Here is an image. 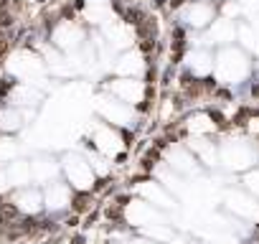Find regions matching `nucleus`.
I'll use <instances>...</instances> for the list:
<instances>
[{
  "label": "nucleus",
  "mask_w": 259,
  "mask_h": 244,
  "mask_svg": "<svg viewBox=\"0 0 259 244\" xmlns=\"http://www.w3.org/2000/svg\"><path fill=\"white\" fill-rule=\"evenodd\" d=\"M127 216H130V221L133 224H138V226H148V224H163V219L153 211V209H148L143 201H138V204H133L127 209Z\"/></svg>",
  "instance_id": "6e6552de"
},
{
  "label": "nucleus",
  "mask_w": 259,
  "mask_h": 244,
  "mask_svg": "<svg viewBox=\"0 0 259 244\" xmlns=\"http://www.w3.org/2000/svg\"><path fill=\"white\" fill-rule=\"evenodd\" d=\"M16 153V145L11 140H0V160H8Z\"/></svg>",
  "instance_id": "a878e982"
},
{
  "label": "nucleus",
  "mask_w": 259,
  "mask_h": 244,
  "mask_svg": "<svg viewBox=\"0 0 259 244\" xmlns=\"http://www.w3.org/2000/svg\"><path fill=\"white\" fill-rule=\"evenodd\" d=\"M226 204L234 214L244 216V219H251V221H259V204L244 193H229L226 196Z\"/></svg>",
  "instance_id": "423d86ee"
},
{
  "label": "nucleus",
  "mask_w": 259,
  "mask_h": 244,
  "mask_svg": "<svg viewBox=\"0 0 259 244\" xmlns=\"http://www.w3.org/2000/svg\"><path fill=\"white\" fill-rule=\"evenodd\" d=\"M251 150L244 145V143H226L224 150H221V160L229 166V168H246L251 163Z\"/></svg>",
  "instance_id": "39448f33"
},
{
  "label": "nucleus",
  "mask_w": 259,
  "mask_h": 244,
  "mask_svg": "<svg viewBox=\"0 0 259 244\" xmlns=\"http://www.w3.org/2000/svg\"><path fill=\"white\" fill-rule=\"evenodd\" d=\"M56 171H59V166L54 160H49V158H38L36 163H31V173L38 181H49L51 176H56Z\"/></svg>",
  "instance_id": "a211bd4d"
},
{
  "label": "nucleus",
  "mask_w": 259,
  "mask_h": 244,
  "mask_svg": "<svg viewBox=\"0 0 259 244\" xmlns=\"http://www.w3.org/2000/svg\"><path fill=\"white\" fill-rule=\"evenodd\" d=\"M181 18L193 26V28H206L211 21H213V8L208 3H188L183 11H181Z\"/></svg>",
  "instance_id": "20e7f679"
},
{
  "label": "nucleus",
  "mask_w": 259,
  "mask_h": 244,
  "mask_svg": "<svg viewBox=\"0 0 259 244\" xmlns=\"http://www.w3.org/2000/svg\"><path fill=\"white\" fill-rule=\"evenodd\" d=\"M13 99H16V104H36L38 102V92H33L28 87H18L13 92Z\"/></svg>",
  "instance_id": "4be33fe9"
},
{
  "label": "nucleus",
  "mask_w": 259,
  "mask_h": 244,
  "mask_svg": "<svg viewBox=\"0 0 259 244\" xmlns=\"http://www.w3.org/2000/svg\"><path fill=\"white\" fill-rule=\"evenodd\" d=\"M186 64L193 74H208L213 69V56L208 51H193V54H188Z\"/></svg>",
  "instance_id": "9d476101"
},
{
  "label": "nucleus",
  "mask_w": 259,
  "mask_h": 244,
  "mask_svg": "<svg viewBox=\"0 0 259 244\" xmlns=\"http://www.w3.org/2000/svg\"><path fill=\"white\" fill-rule=\"evenodd\" d=\"M79 41H81V31L74 28V26H61V28L56 31V44H59L61 49H76Z\"/></svg>",
  "instance_id": "4468645a"
},
{
  "label": "nucleus",
  "mask_w": 259,
  "mask_h": 244,
  "mask_svg": "<svg viewBox=\"0 0 259 244\" xmlns=\"http://www.w3.org/2000/svg\"><path fill=\"white\" fill-rule=\"evenodd\" d=\"M234 36H236V28H234V23L229 18L213 21V26L208 31V41L211 44H229V41H234Z\"/></svg>",
  "instance_id": "1a4fd4ad"
},
{
  "label": "nucleus",
  "mask_w": 259,
  "mask_h": 244,
  "mask_svg": "<svg viewBox=\"0 0 259 244\" xmlns=\"http://www.w3.org/2000/svg\"><path fill=\"white\" fill-rule=\"evenodd\" d=\"M193 244H201V241H193Z\"/></svg>",
  "instance_id": "7c9ffc66"
},
{
  "label": "nucleus",
  "mask_w": 259,
  "mask_h": 244,
  "mask_svg": "<svg viewBox=\"0 0 259 244\" xmlns=\"http://www.w3.org/2000/svg\"><path fill=\"white\" fill-rule=\"evenodd\" d=\"M94 143H97V148H99L104 155H117V153L122 150V140H119V135L112 133V130L104 128V125H99V128L94 130Z\"/></svg>",
  "instance_id": "0eeeda50"
},
{
  "label": "nucleus",
  "mask_w": 259,
  "mask_h": 244,
  "mask_svg": "<svg viewBox=\"0 0 259 244\" xmlns=\"http://www.w3.org/2000/svg\"><path fill=\"white\" fill-rule=\"evenodd\" d=\"M11 186V181H8V173L6 171H0V191H6Z\"/></svg>",
  "instance_id": "cd10ccee"
},
{
  "label": "nucleus",
  "mask_w": 259,
  "mask_h": 244,
  "mask_svg": "<svg viewBox=\"0 0 259 244\" xmlns=\"http://www.w3.org/2000/svg\"><path fill=\"white\" fill-rule=\"evenodd\" d=\"M117 71H119V74H140V71H143V59H140V54H135V51L124 54V56L119 59V64H117Z\"/></svg>",
  "instance_id": "6ab92c4d"
},
{
  "label": "nucleus",
  "mask_w": 259,
  "mask_h": 244,
  "mask_svg": "<svg viewBox=\"0 0 259 244\" xmlns=\"http://www.w3.org/2000/svg\"><path fill=\"white\" fill-rule=\"evenodd\" d=\"M16 204L26 214H38L41 211V193L38 191H23V193L16 196Z\"/></svg>",
  "instance_id": "2eb2a0df"
},
{
  "label": "nucleus",
  "mask_w": 259,
  "mask_h": 244,
  "mask_svg": "<svg viewBox=\"0 0 259 244\" xmlns=\"http://www.w3.org/2000/svg\"><path fill=\"white\" fill-rule=\"evenodd\" d=\"M254 28H256V36H259V18H256V23H254Z\"/></svg>",
  "instance_id": "c756f323"
},
{
  "label": "nucleus",
  "mask_w": 259,
  "mask_h": 244,
  "mask_svg": "<svg viewBox=\"0 0 259 244\" xmlns=\"http://www.w3.org/2000/svg\"><path fill=\"white\" fill-rule=\"evenodd\" d=\"M244 183H246V188H249V191H254V193L259 196V171L249 173V176L244 178Z\"/></svg>",
  "instance_id": "bb28decb"
},
{
  "label": "nucleus",
  "mask_w": 259,
  "mask_h": 244,
  "mask_svg": "<svg viewBox=\"0 0 259 244\" xmlns=\"http://www.w3.org/2000/svg\"><path fill=\"white\" fill-rule=\"evenodd\" d=\"M239 36H241V44L246 46V49H251V51H259V36L251 31V26H241L239 28Z\"/></svg>",
  "instance_id": "5701e85b"
},
{
  "label": "nucleus",
  "mask_w": 259,
  "mask_h": 244,
  "mask_svg": "<svg viewBox=\"0 0 259 244\" xmlns=\"http://www.w3.org/2000/svg\"><path fill=\"white\" fill-rule=\"evenodd\" d=\"M140 193L145 196V198H150V201H155V204H160V206H173V201H170V196L158 186V183H143L140 186Z\"/></svg>",
  "instance_id": "dca6fc26"
},
{
  "label": "nucleus",
  "mask_w": 259,
  "mask_h": 244,
  "mask_svg": "<svg viewBox=\"0 0 259 244\" xmlns=\"http://www.w3.org/2000/svg\"><path fill=\"white\" fill-rule=\"evenodd\" d=\"M112 92L124 97L127 102H140L143 99V84L140 82H114Z\"/></svg>",
  "instance_id": "f8f14e48"
},
{
  "label": "nucleus",
  "mask_w": 259,
  "mask_h": 244,
  "mask_svg": "<svg viewBox=\"0 0 259 244\" xmlns=\"http://www.w3.org/2000/svg\"><path fill=\"white\" fill-rule=\"evenodd\" d=\"M170 166H173L176 171H183V173H193V171H196V160H193L186 150H181V148L170 150Z\"/></svg>",
  "instance_id": "f3484780"
},
{
  "label": "nucleus",
  "mask_w": 259,
  "mask_h": 244,
  "mask_svg": "<svg viewBox=\"0 0 259 244\" xmlns=\"http://www.w3.org/2000/svg\"><path fill=\"white\" fill-rule=\"evenodd\" d=\"M208 130H213V125L208 122V117L198 114V117L191 119V133H208Z\"/></svg>",
  "instance_id": "393cba45"
},
{
  "label": "nucleus",
  "mask_w": 259,
  "mask_h": 244,
  "mask_svg": "<svg viewBox=\"0 0 259 244\" xmlns=\"http://www.w3.org/2000/svg\"><path fill=\"white\" fill-rule=\"evenodd\" d=\"M6 173H8L11 186H23V183H28V178L33 176V173H31V166L23 163V160L11 163V168H6Z\"/></svg>",
  "instance_id": "ddd939ff"
},
{
  "label": "nucleus",
  "mask_w": 259,
  "mask_h": 244,
  "mask_svg": "<svg viewBox=\"0 0 259 244\" xmlns=\"http://www.w3.org/2000/svg\"><path fill=\"white\" fill-rule=\"evenodd\" d=\"M0 128H3V130H18L21 128V112L3 109V112H0Z\"/></svg>",
  "instance_id": "412c9836"
},
{
  "label": "nucleus",
  "mask_w": 259,
  "mask_h": 244,
  "mask_svg": "<svg viewBox=\"0 0 259 244\" xmlns=\"http://www.w3.org/2000/svg\"><path fill=\"white\" fill-rule=\"evenodd\" d=\"M66 204H69V188L64 183H51L46 188V206L56 211V209H64Z\"/></svg>",
  "instance_id": "9b49d317"
},
{
  "label": "nucleus",
  "mask_w": 259,
  "mask_h": 244,
  "mask_svg": "<svg viewBox=\"0 0 259 244\" xmlns=\"http://www.w3.org/2000/svg\"><path fill=\"white\" fill-rule=\"evenodd\" d=\"M87 16L94 23H104V21H109V6L104 3V0H92V6L87 8Z\"/></svg>",
  "instance_id": "aec40b11"
},
{
  "label": "nucleus",
  "mask_w": 259,
  "mask_h": 244,
  "mask_svg": "<svg viewBox=\"0 0 259 244\" xmlns=\"http://www.w3.org/2000/svg\"><path fill=\"white\" fill-rule=\"evenodd\" d=\"M97 107H99V112L107 117V119H112V122H117V125H133V119H135V114H133V109H130L127 104H122V102H114V99H107V97H99L97 99Z\"/></svg>",
  "instance_id": "7ed1b4c3"
},
{
  "label": "nucleus",
  "mask_w": 259,
  "mask_h": 244,
  "mask_svg": "<svg viewBox=\"0 0 259 244\" xmlns=\"http://www.w3.org/2000/svg\"><path fill=\"white\" fill-rule=\"evenodd\" d=\"M191 148H196L201 155H206L208 166H213V163H216V150H213L211 145H206V140H191Z\"/></svg>",
  "instance_id": "b1692460"
},
{
  "label": "nucleus",
  "mask_w": 259,
  "mask_h": 244,
  "mask_svg": "<svg viewBox=\"0 0 259 244\" xmlns=\"http://www.w3.org/2000/svg\"><path fill=\"white\" fill-rule=\"evenodd\" d=\"M130 244H148V241H143V239H138V241H130Z\"/></svg>",
  "instance_id": "c85d7f7f"
},
{
  "label": "nucleus",
  "mask_w": 259,
  "mask_h": 244,
  "mask_svg": "<svg viewBox=\"0 0 259 244\" xmlns=\"http://www.w3.org/2000/svg\"><path fill=\"white\" fill-rule=\"evenodd\" d=\"M64 168H66V173H69V181H71L76 188H89V186H92L94 168H92V163H87L84 158H79V155H66Z\"/></svg>",
  "instance_id": "f03ea898"
},
{
  "label": "nucleus",
  "mask_w": 259,
  "mask_h": 244,
  "mask_svg": "<svg viewBox=\"0 0 259 244\" xmlns=\"http://www.w3.org/2000/svg\"><path fill=\"white\" fill-rule=\"evenodd\" d=\"M216 74L226 84L241 82L249 74V59H246V54L239 51V49H224L219 54V61H216Z\"/></svg>",
  "instance_id": "f257e3e1"
}]
</instances>
